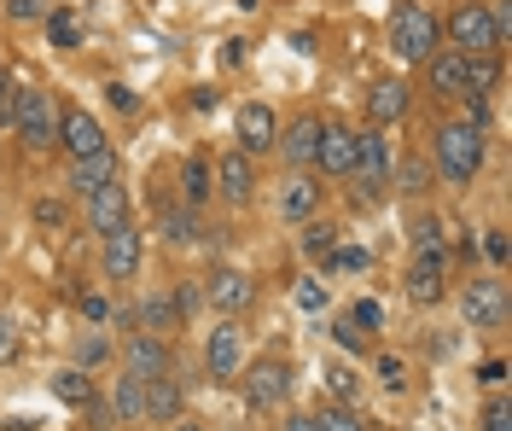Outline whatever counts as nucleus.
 I'll return each mask as SVG.
<instances>
[{
  "instance_id": "cd10ccee",
  "label": "nucleus",
  "mask_w": 512,
  "mask_h": 431,
  "mask_svg": "<svg viewBox=\"0 0 512 431\" xmlns=\"http://www.w3.org/2000/svg\"><path fill=\"white\" fill-rule=\"evenodd\" d=\"M41 24H47V41H53V47H82V24H76V12L53 6V12H47Z\"/></svg>"
},
{
  "instance_id": "6ab92c4d",
  "label": "nucleus",
  "mask_w": 512,
  "mask_h": 431,
  "mask_svg": "<svg viewBox=\"0 0 512 431\" xmlns=\"http://www.w3.org/2000/svg\"><path fill=\"white\" fill-rule=\"evenodd\" d=\"M367 117H373V129L396 123V117H408V82H396V76L373 82V94H367Z\"/></svg>"
},
{
  "instance_id": "f257e3e1",
  "label": "nucleus",
  "mask_w": 512,
  "mask_h": 431,
  "mask_svg": "<svg viewBox=\"0 0 512 431\" xmlns=\"http://www.w3.org/2000/svg\"><path fill=\"white\" fill-rule=\"evenodd\" d=\"M437 47H443V18L431 6H396V18H390V53L402 65H425Z\"/></svg>"
},
{
  "instance_id": "ddd939ff",
  "label": "nucleus",
  "mask_w": 512,
  "mask_h": 431,
  "mask_svg": "<svg viewBox=\"0 0 512 431\" xmlns=\"http://www.w3.org/2000/svg\"><path fill=\"white\" fill-rule=\"evenodd\" d=\"M123 362H128V373H140V379H158V373L175 367V356H169V344H163L158 332H134L123 344Z\"/></svg>"
},
{
  "instance_id": "2f4dec72",
  "label": "nucleus",
  "mask_w": 512,
  "mask_h": 431,
  "mask_svg": "<svg viewBox=\"0 0 512 431\" xmlns=\"http://www.w3.org/2000/svg\"><path fill=\"white\" fill-rule=\"evenodd\" d=\"M315 420H320V431H367L350 408H344V402H338V408H326V414H315Z\"/></svg>"
},
{
  "instance_id": "473e14b6",
  "label": "nucleus",
  "mask_w": 512,
  "mask_h": 431,
  "mask_svg": "<svg viewBox=\"0 0 512 431\" xmlns=\"http://www.w3.org/2000/svg\"><path fill=\"white\" fill-rule=\"evenodd\" d=\"M6 12H12L18 24H35V18H47V12H53V0H6Z\"/></svg>"
},
{
  "instance_id": "f704fd0d",
  "label": "nucleus",
  "mask_w": 512,
  "mask_h": 431,
  "mask_svg": "<svg viewBox=\"0 0 512 431\" xmlns=\"http://www.w3.org/2000/svg\"><path fill=\"white\" fill-rule=\"evenodd\" d=\"M82 315H88L94 327H105V321H111V303L99 298V292H82Z\"/></svg>"
},
{
  "instance_id": "6e6552de",
  "label": "nucleus",
  "mask_w": 512,
  "mask_h": 431,
  "mask_svg": "<svg viewBox=\"0 0 512 431\" xmlns=\"http://www.w3.org/2000/svg\"><path fill=\"white\" fill-rule=\"evenodd\" d=\"M425 70H431V94L437 100H472V70H466V53H454V47H437L431 59H425Z\"/></svg>"
},
{
  "instance_id": "8fccbe9b",
  "label": "nucleus",
  "mask_w": 512,
  "mask_h": 431,
  "mask_svg": "<svg viewBox=\"0 0 512 431\" xmlns=\"http://www.w3.org/2000/svg\"><path fill=\"white\" fill-rule=\"evenodd\" d=\"M332 332H338V344H344V350H361V332H355V327H332Z\"/></svg>"
},
{
  "instance_id": "f03ea898",
  "label": "nucleus",
  "mask_w": 512,
  "mask_h": 431,
  "mask_svg": "<svg viewBox=\"0 0 512 431\" xmlns=\"http://www.w3.org/2000/svg\"><path fill=\"white\" fill-rule=\"evenodd\" d=\"M12 129L24 134L30 152H53V146H59V100H53L47 88H18Z\"/></svg>"
},
{
  "instance_id": "3c124183",
  "label": "nucleus",
  "mask_w": 512,
  "mask_h": 431,
  "mask_svg": "<svg viewBox=\"0 0 512 431\" xmlns=\"http://www.w3.org/2000/svg\"><path fill=\"white\" fill-rule=\"evenodd\" d=\"M286 431H320L315 414H297V420H286Z\"/></svg>"
},
{
  "instance_id": "b1692460",
  "label": "nucleus",
  "mask_w": 512,
  "mask_h": 431,
  "mask_svg": "<svg viewBox=\"0 0 512 431\" xmlns=\"http://www.w3.org/2000/svg\"><path fill=\"white\" fill-rule=\"evenodd\" d=\"M210 193H216V169L204 164V158H187L181 164V199L198 210V204H210Z\"/></svg>"
},
{
  "instance_id": "a18cd8bd",
  "label": "nucleus",
  "mask_w": 512,
  "mask_h": 431,
  "mask_svg": "<svg viewBox=\"0 0 512 431\" xmlns=\"http://www.w3.org/2000/svg\"><path fill=\"white\" fill-rule=\"evenodd\" d=\"M35 222H41V228H59L64 210H59V204H35Z\"/></svg>"
},
{
  "instance_id": "1a4fd4ad",
  "label": "nucleus",
  "mask_w": 512,
  "mask_h": 431,
  "mask_svg": "<svg viewBox=\"0 0 512 431\" xmlns=\"http://www.w3.org/2000/svg\"><path fill=\"white\" fill-rule=\"evenodd\" d=\"M140 257H146V239H140L134 222L105 228V274H111V280H134V274H140Z\"/></svg>"
},
{
  "instance_id": "72a5a7b5",
  "label": "nucleus",
  "mask_w": 512,
  "mask_h": 431,
  "mask_svg": "<svg viewBox=\"0 0 512 431\" xmlns=\"http://www.w3.org/2000/svg\"><path fill=\"white\" fill-rule=\"evenodd\" d=\"M297 309H326V286L320 280H303L297 286Z\"/></svg>"
},
{
  "instance_id": "39448f33",
  "label": "nucleus",
  "mask_w": 512,
  "mask_h": 431,
  "mask_svg": "<svg viewBox=\"0 0 512 431\" xmlns=\"http://www.w3.org/2000/svg\"><path fill=\"white\" fill-rule=\"evenodd\" d=\"M355 181H361V204H373L390 187V146H384L379 129H361L355 134Z\"/></svg>"
},
{
  "instance_id": "412c9836",
  "label": "nucleus",
  "mask_w": 512,
  "mask_h": 431,
  "mask_svg": "<svg viewBox=\"0 0 512 431\" xmlns=\"http://www.w3.org/2000/svg\"><path fill=\"white\" fill-rule=\"evenodd\" d=\"M320 129H326L320 117H297V123H291V129L280 134V140H274V146H286V158H291V164H315Z\"/></svg>"
},
{
  "instance_id": "37998d69",
  "label": "nucleus",
  "mask_w": 512,
  "mask_h": 431,
  "mask_svg": "<svg viewBox=\"0 0 512 431\" xmlns=\"http://www.w3.org/2000/svg\"><path fill=\"white\" fill-rule=\"evenodd\" d=\"M414 239H419V251H425V245H443V233H437V222H431V216H425V222H414Z\"/></svg>"
},
{
  "instance_id": "c756f323",
  "label": "nucleus",
  "mask_w": 512,
  "mask_h": 431,
  "mask_svg": "<svg viewBox=\"0 0 512 431\" xmlns=\"http://www.w3.org/2000/svg\"><path fill=\"white\" fill-rule=\"evenodd\" d=\"M303 251H309V257H332V251H338V233L326 228V222H315V228L303 233Z\"/></svg>"
},
{
  "instance_id": "c85d7f7f",
  "label": "nucleus",
  "mask_w": 512,
  "mask_h": 431,
  "mask_svg": "<svg viewBox=\"0 0 512 431\" xmlns=\"http://www.w3.org/2000/svg\"><path fill=\"white\" fill-rule=\"evenodd\" d=\"M163 233H169V245H187V239H198V216L169 210V216H163Z\"/></svg>"
},
{
  "instance_id": "c03bdc74",
  "label": "nucleus",
  "mask_w": 512,
  "mask_h": 431,
  "mask_svg": "<svg viewBox=\"0 0 512 431\" xmlns=\"http://www.w3.org/2000/svg\"><path fill=\"white\" fill-rule=\"evenodd\" d=\"M402 187H408V193H425V169H419L414 158L402 164Z\"/></svg>"
},
{
  "instance_id": "423d86ee",
  "label": "nucleus",
  "mask_w": 512,
  "mask_h": 431,
  "mask_svg": "<svg viewBox=\"0 0 512 431\" xmlns=\"http://www.w3.org/2000/svg\"><path fill=\"white\" fill-rule=\"evenodd\" d=\"M239 379H245V397L256 408H280L291 397V362H280V356H262V362L239 367Z\"/></svg>"
},
{
  "instance_id": "0eeeda50",
  "label": "nucleus",
  "mask_w": 512,
  "mask_h": 431,
  "mask_svg": "<svg viewBox=\"0 0 512 431\" xmlns=\"http://www.w3.org/2000/svg\"><path fill=\"white\" fill-rule=\"evenodd\" d=\"M460 315H466V327H507V286L495 274L472 280L466 298H460Z\"/></svg>"
},
{
  "instance_id": "4be33fe9",
  "label": "nucleus",
  "mask_w": 512,
  "mask_h": 431,
  "mask_svg": "<svg viewBox=\"0 0 512 431\" xmlns=\"http://www.w3.org/2000/svg\"><path fill=\"white\" fill-rule=\"evenodd\" d=\"M315 210H320V187L309 175H291L286 193H280V216H286V222H309Z\"/></svg>"
},
{
  "instance_id": "4468645a",
  "label": "nucleus",
  "mask_w": 512,
  "mask_h": 431,
  "mask_svg": "<svg viewBox=\"0 0 512 431\" xmlns=\"http://www.w3.org/2000/svg\"><path fill=\"white\" fill-rule=\"evenodd\" d=\"M315 169L320 175H350L355 169V129L326 123V129H320V146H315Z\"/></svg>"
},
{
  "instance_id": "7c9ffc66",
  "label": "nucleus",
  "mask_w": 512,
  "mask_h": 431,
  "mask_svg": "<svg viewBox=\"0 0 512 431\" xmlns=\"http://www.w3.org/2000/svg\"><path fill=\"white\" fill-rule=\"evenodd\" d=\"M350 327H367V332H379V327H384V303H379V298H361V303L350 309Z\"/></svg>"
},
{
  "instance_id": "393cba45",
  "label": "nucleus",
  "mask_w": 512,
  "mask_h": 431,
  "mask_svg": "<svg viewBox=\"0 0 512 431\" xmlns=\"http://www.w3.org/2000/svg\"><path fill=\"white\" fill-rule=\"evenodd\" d=\"M111 408H117V420H146V379H140V373H123Z\"/></svg>"
},
{
  "instance_id": "2eb2a0df",
  "label": "nucleus",
  "mask_w": 512,
  "mask_h": 431,
  "mask_svg": "<svg viewBox=\"0 0 512 431\" xmlns=\"http://www.w3.org/2000/svg\"><path fill=\"white\" fill-rule=\"evenodd\" d=\"M408 298L414 303H437L443 298V245H425L408 268Z\"/></svg>"
},
{
  "instance_id": "9d476101",
  "label": "nucleus",
  "mask_w": 512,
  "mask_h": 431,
  "mask_svg": "<svg viewBox=\"0 0 512 431\" xmlns=\"http://www.w3.org/2000/svg\"><path fill=\"white\" fill-rule=\"evenodd\" d=\"M204 356H210V379H222V385L239 379V367H245V338H239V321H233V315L210 332V350H204Z\"/></svg>"
},
{
  "instance_id": "09e8293b",
  "label": "nucleus",
  "mask_w": 512,
  "mask_h": 431,
  "mask_svg": "<svg viewBox=\"0 0 512 431\" xmlns=\"http://www.w3.org/2000/svg\"><path fill=\"white\" fill-rule=\"evenodd\" d=\"M111 105H117V111H134V94H128L123 82H117V88H111Z\"/></svg>"
},
{
  "instance_id": "a19ab883",
  "label": "nucleus",
  "mask_w": 512,
  "mask_h": 431,
  "mask_svg": "<svg viewBox=\"0 0 512 431\" xmlns=\"http://www.w3.org/2000/svg\"><path fill=\"white\" fill-rule=\"evenodd\" d=\"M326 391H332V397H344V402H350V397H355V379L344 373V367H332V373H326Z\"/></svg>"
},
{
  "instance_id": "f8f14e48",
  "label": "nucleus",
  "mask_w": 512,
  "mask_h": 431,
  "mask_svg": "<svg viewBox=\"0 0 512 431\" xmlns=\"http://www.w3.org/2000/svg\"><path fill=\"white\" fill-rule=\"evenodd\" d=\"M204 298L216 303L222 315H233V321H239V315H245V309L256 303V286H251V274H239V268H216Z\"/></svg>"
},
{
  "instance_id": "ea45409f",
  "label": "nucleus",
  "mask_w": 512,
  "mask_h": 431,
  "mask_svg": "<svg viewBox=\"0 0 512 431\" xmlns=\"http://www.w3.org/2000/svg\"><path fill=\"white\" fill-rule=\"evenodd\" d=\"M12 105H18V82L0 70V123H12Z\"/></svg>"
},
{
  "instance_id": "dca6fc26",
  "label": "nucleus",
  "mask_w": 512,
  "mask_h": 431,
  "mask_svg": "<svg viewBox=\"0 0 512 431\" xmlns=\"http://www.w3.org/2000/svg\"><path fill=\"white\" fill-rule=\"evenodd\" d=\"M233 129H239V146H245V152H268V146L280 140V117H274L268 105H239V123H233Z\"/></svg>"
},
{
  "instance_id": "9b49d317",
  "label": "nucleus",
  "mask_w": 512,
  "mask_h": 431,
  "mask_svg": "<svg viewBox=\"0 0 512 431\" xmlns=\"http://www.w3.org/2000/svg\"><path fill=\"white\" fill-rule=\"evenodd\" d=\"M59 146L70 152V158H88V152H99V146H105V129H99L94 111H82V105L59 111Z\"/></svg>"
},
{
  "instance_id": "7ed1b4c3",
  "label": "nucleus",
  "mask_w": 512,
  "mask_h": 431,
  "mask_svg": "<svg viewBox=\"0 0 512 431\" xmlns=\"http://www.w3.org/2000/svg\"><path fill=\"white\" fill-rule=\"evenodd\" d=\"M437 169H443V181L466 187L483 169V129H472V123H443L437 129Z\"/></svg>"
},
{
  "instance_id": "e433bc0d",
  "label": "nucleus",
  "mask_w": 512,
  "mask_h": 431,
  "mask_svg": "<svg viewBox=\"0 0 512 431\" xmlns=\"http://www.w3.org/2000/svg\"><path fill=\"white\" fill-rule=\"evenodd\" d=\"M76 356H82V367H88V362H105V356H111V344H105V338H99V332H88V338H82V350H76Z\"/></svg>"
},
{
  "instance_id": "49530a36",
  "label": "nucleus",
  "mask_w": 512,
  "mask_h": 431,
  "mask_svg": "<svg viewBox=\"0 0 512 431\" xmlns=\"http://www.w3.org/2000/svg\"><path fill=\"white\" fill-rule=\"evenodd\" d=\"M198 303H204V298H198V292H192V286H181V292H175V315H192V309H198Z\"/></svg>"
},
{
  "instance_id": "603ef678",
  "label": "nucleus",
  "mask_w": 512,
  "mask_h": 431,
  "mask_svg": "<svg viewBox=\"0 0 512 431\" xmlns=\"http://www.w3.org/2000/svg\"><path fill=\"white\" fill-rule=\"evenodd\" d=\"M175 431H204V426H192V420H187V426H175Z\"/></svg>"
},
{
  "instance_id": "de8ad7c7",
  "label": "nucleus",
  "mask_w": 512,
  "mask_h": 431,
  "mask_svg": "<svg viewBox=\"0 0 512 431\" xmlns=\"http://www.w3.org/2000/svg\"><path fill=\"white\" fill-rule=\"evenodd\" d=\"M483 251H489L495 263H507V233H489V239H483Z\"/></svg>"
},
{
  "instance_id": "a211bd4d",
  "label": "nucleus",
  "mask_w": 512,
  "mask_h": 431,
  "mask_svg": "<svg viewBox=\"0 0 512 431\" xmlns=\"http://www.w3.org/2000/svg\"><path fill=\"white\" fill-rule=\"evenodd\" d=\"M216 193H227L233 204H245L256 193V169H251V152H227L216 164Z\"/></svg>"
},
{
  "instance_id": "bb28decb",
  "label": "nucleus",
  "mask_w": 512,
  "mask_h": 431,
  "mask_svg": "<svg viewBox=\"0 0 512 431\" xmlns=\"http://www.w3.org/2000/svg\"><path fill=\"white\" fill-rule=\"evenodd\" d=\"M140 321H146V332H175L181 327V315H175V298H163V292H152V298L140 303Z\"/></svg>"
},
{
  "instance_id": "f3484780",
  "label": "nucleus",
  "mask_w": 512,
  "mask_h": 431,
  "mask_svg": "<svg viewBox=\"0 0 512 431\" xmlns=\"http://www.w3.org/2000/svg\"><path fill=\"white\" fill-rule=\"evenodd\" d=\"M82 199H88V228H94V233L123 228V222H128V193L117 187V181H105V187L82 193Z\"/></svg>"
},
{
  "instance_id": "a878e982",
  "label": "nucleus",
  "mask_w": 512,
  "mask_h": 431,
  "mask_svg": "<svg viewBox=\"0 0 512 431\" xmlns=\"http://www.w3.org/2000/svg\"><path fill=\"white\" fill-rule=\"evenodd\" d=\"M53 397L70 402V408H88L94 402V379L82 367H64V373H53Z\"/></svg>"
},
{
  "instance_id": "79ce46f5",
  "label": "nucleus",
  "mask_w": 512,
  "mask_h": 431,
  "mask_svg": "<svg viewBox=\"0 0 512 431\" xmlns=\"http://www.w3.org/2000/svg\"><path fill=\"white\" fill-rule=\"evenodd\" d=\"M332 268H350V274H361V268H367V251L344 245V251H332Z\"/></svg>"
},
{
  "instance_id": "c9c22d12",
  "label": "nucleus",
  "mask_w": 512,
  "mask_h": 431,
  "mask_svg": "<svg viewBox=\"0 0 512 431\" xmlns=\"http://www.w3.org/2000/svg\"><path fill=\"white\" fill-rule=\"evenodd\" d=\"M6 362H18V327L0 315V367H6Z\"/></svg>"
},
{
  "instance_id": "5701e85b",
  "label": "nucleus",
  "mask_w": 512,
  "mask_h": 431,
  "mask_svg": "<svg viewBox=\"0 0 512 431\" xmlns=\"http://www.w3.org/2000/svg\"><path fill=\"white\" fill-rule=\"evenodd\" d=\"M181 414V385L158 373V379H146V420H175Z\"/></svg>"
},
{
  "instance_id": "4c0bfd02",
  "label": "nucleus",
  "mask_w": 512,
  "mask_h": 431,
  "mask_svg": "<svg viewBox=\"0 0 512 431\" xmlns=\"http://www.w3.org/2000/svg\"><path fill=\"white\" fill-rule=\"evenodd\" d=\"M379 373H384V385H390V391H402V385H408V367L396 362V356H379Z\"/></svg>"
},
{
  "instance_id": "58836bf2",
  "label": "nucleus",
  "mask_w": 512,
  "mask_h": 431,
  "mask_svg": "<svg viewBox=\"0 0 512 431\" xmlns=\"http://www.w3.org/2000/svg\"><path fill=\"white\" fill-rule=\"evenodd\" d=\"M483 431H512V408H507V402H489V414H483Z\"/></svg>"
},
{
  "instance_id": "aec40b11",
  "label": "nucleus",
  "mask_w": 512,
  "mask_h": 431,
  "mask_svg": "<svg viewBox=\"0 0 512 431\" xmlns=\"http://www.w3.org/2000/svg\"><path fill=\"white\" fill-rule=\"evenodd\" d=\"M70 181H76V193H94L105 181H117V152L111 146H99L88 158H70Z\"/></svg>"
},
{
  "instance_id": "20e7f679",
  "label": "nucleus",
  "mask_w": 512,
  "mask_h": 431,
  "mask_svg": "<svg viewBox=\"0 0 512 431\" xmlns=\"http://www.w3.org/2000/svg\"><path fill=\"white\" fill-rule=\"evenodd\" d=\"M443 35L454 53H501V35H495V12L489 0H460L443 18Z\"/></svg>"
}]
</instances>
